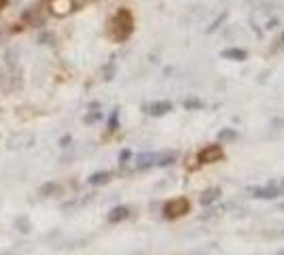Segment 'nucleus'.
<instances>
[{
	"mask_svg": "<svg viewBox=\"0 0 284 255\" xmlns=\"http://www.w3.org/2000/svg\"><path fill=\"white\" fill-rule=\"evenodd\" d=\"M132 30H134V19H132V13L125 9H121L117 15H115V19L111 21V28H108V34L115 38V40H125L130 38Z\"/></svg>",
	"mask_w": 284,
	"mask_h": 255,
	"instance_id": "nucleus-1",
	"label": "nucleus"
},
{
	"mask_svg": "<svg viewBox=\"0 0 284 255\" xmlns=\"http://www.w3.org/2000/svg\"><path fill=\"white\" fill-rule=\"evenodd\" d=\"M178 158V153L176 151H159V153H142V155H138V160H136V168H150V166H159V168H164V166H170L174 164Z\"/></svg>",
	"mask_w": 284,
	"mask_h": 255,
	"instance_id": "nucleus-2",
	"label": "nucleus"
},
{
	"mask_svg": "<svg viewBox=\"0 0 284 255\" xmlns=\"http://www.w3.org/2000/svg\"><path fill=\"white\" fill-rule=\"evenodd\" d=\"M251 194L254 198H261V200L280 198V196H284V179H274V181L261 185V187H252Z\"/></svg>",
	"mask_w": 284,
	"mask_h": 255,
	"instance_id": "nucleus-3",
	"label": "nucleus"
},
{
	"mask_svg": "<svg viewBox=\"0 0 284 255\" xmlns=\"http://www.w3.org/2000/svg\"><path fill=\"white\" fill-rule=\"evenodd\" d=\"M191 211V202L187 198H174V200H167L164 204V217L166 219H181L184 217L187 213Z\"/></svg>",
	"mask_w": 284,
	"mask_h": 255,
	"instance_id": "nucleus-4",
	"label": "nucleus"
},
{
	"mask_svg": "<svg viewBox=\"0 0 284 255\" xmlns=\"http://www.w3.org/2000/svg\"><path fill=\"white\" fill-rule=\"evenodd\" d=\"M223 158H225V149L221 145H206V147L200 149V153H198L200 164H214V162H221Z\"/></svg>",
	"mask_w": 284,
	"mask_h": 255,
	"instance_id": "nucleus-5",
	"label": "nucleus"
},
{
	"mask_svg": "<svg viewBox=\"0 0 284 255\" xmlns=\"http://www.w3.org/2000/svg\"><path fill=\"white\" fill-rule=\"evenodd\" d=\"M172 102H167V100H159V102H150L149 107H144V111H147L149 115H153V117H161V115H166V113H170L172 111Z\"/></svg>",
	"mask_w": 284,
	"mask_h": 255,
	"instance_id": "nucleus-6",
	"label": "nucleus"
},
{
	"mask_svg": "<svg viewBox=\"0 0 284 255\" xmlns=\"http://www.w3.org/2000/svg\"><path fill=\"white\" fill-rule=\"evenodd\" d=\"M130 215H132L130 206H115V208H111L106 219H108V223H119V221H125Z\"/></svg>",
	"mask_w": 284,
	"mask_h": 255,
	"instance_id": "nucleus-7",
	"label": "nucleus"
},
{
	"mask_svg": "<svg viewBox=\"0 0 284 255\" xmlns=\"http://www.w3.org/2000/svg\"><path fill=\"white\" fill-rule=\"evenodd\" d=\"M70 9H72V0H51V13L57 17L70 13Z\"/></svg>",
	"mask_w": 284,
	"mask_h": 255,
	"instance_id": "nucleus-8",
	"label": "nucleus"
},
{
	"mask_svg": "<svg viewBox=\"0 0 284 255\" xmlns=\"http://www.w3.org/2000/svg\"><path fill=\"white\" fill-rule=\"evenodd\" d=\"M24 19L30 21L32 26H40L43 24V15H40V7H30L24 13Z\"/></svg>",
	"mask_w": 284,
	"mask_h": 255,
	"instance_id": "nucleus-9",
	"label": "nucleus"
},
{
	"mask_svg": "<svg viewBox=\"0 0 284 255\" xmlns=\"http://www.w3.org/2000/svg\"><path fill=\"white\" fill-rule=\"evenodd\" d=\"M218 196H221V187H210V189H206L204 194H201L200 202H201L204 206H208V204H212V202H217Z\"/></svg>",
	"mask_w": 284,
	"mask_h": 255,
	"instance_id": "nucleus-10",
	"label": "nucleus"
},
{
	"mask_svg": "<svg viewBox=\"0 0 284 255\" xmlns=\"http://www.w3.org/2000/svg\"><path fill=\"white\" fill-rule=\"evenodd\" d=\"M221 55H223V57H227V60H235V62H242V60H246V57H248V54H246L244 49H235V47L225 49Z\"/></svg>",
	"mask_w": 284,
	"mask_h": 255,
	"instance_id": "nucleus-11",
	"label": "nucleus"
},
{
	"mask_svg": "<svg viewBox=\"0 0 284 255\" xmlns=\"http://www.w3.org/2000/svg\"><path fill=\"white\" fill-rule=\"evenodd\" d=\"M111 172H106V170H104V172H94V175H91L89 179H87V183H89V185H104V183H108V181H111Z\"/></svg>",
	"mask_w": 284,
	"mask_h": 255,
	"instance_id": "nucleus-12",
	"label": "nucleus"
},
{
	"mask_svg": "<svg viewBox=\"0 0 284 255\" xmlns=\"http://www.w3.org/2000/svg\"><path fill=\"white\" fill-rule=\"evenodd\" d=\"M60 191V185L57 183H47L40 187V196H47V194H57Z\"/></svg>",
	"mask_w": 284,
	"mask_h": 255,
	"instance_id": "nucleus-13",
	"label": "nucleus"
},
{
	"mask_svg": "<svg viewBox=\"0 0 284 255\" xmlns=\"http://www.w3.org/2000/svg\"><path fill=\"white\" fill-rule=\"evenodd\" d=\"M218 136H221V138H235L237 134H235V132H231V130H223Z\"/></svg>",
	"mask_w": 284,
	"mask_h": 255,
	"instance_id": "nucleus-14",
	"label": "nucleus"
},
{
	"mask_svg": "<svg viewBox=\"0 0 284 255\" xmlns=\"http://www.w3.org/2000/svg\"><path fill=\"white\" fill-rule=\"evenodd\" d=\"M184 107H187V109H193V107H201V102H200V100H187V102H184Z\"/></svg>",
	"mask_w": 284,
	"mask_h": 255,
	"instance_id": "nucleus-15",
	"label": "nucleus"
},
{
	"mask_svg": "<svg viewBox=\"0 0 284 255\" xmlns=\"http://www.w3.org/2000/svg\"><path fill=\"white\" fill-rule=\"evenodd\" d=\"M130 155H132L130 151H121V158H119V160H121V164H125V162L130 160Z\"/></svg>",
	"mask_w": 284,
	"mask_h": 255,
	"instance_id": "nucleus-16",
	"label": "nucleus"
},
{
	"mask_svg": "<svg viewBox=\"0 0 284 255\" xmlns=\"http://www.w3.org/2000/svg\"><path fill=\"white\" fill-rule=\"evenodd\" d=\"M4 38V28H2V24H0V40Z\"/></svg>",
	"mask_w": 284,
	"mask_h": 255,
	"instance_id": "nucleus-17",
	"label": "nucleus"
},
{
	"mask_svg": "<svg viewBox=\"0 0 284 255\" xmlns=\"http://www.w3.org/2000/svg\"><path fill=\"white\" fill-rule=\"evenodd\" d=\"M2 81H4V71L0 68V83H2Z\"/></svg>",
	"mask_w": 284,
	"mask_h": 255,
	"instance_id": "nucleus-18",
	"label": "nucleus"
},
{
	"mask_svg": "<svg viewBox=\"0 0 284 255\" xmlns=\"http://www.w3.org/2000/svg\"><path fill=\"white\" fill-rule=\"evenodd\" d=\"M4 2H7V0H0V7H2V4H4Z\"/></svg>",
	"mask_w": 284,
	"mask_h": 255,
	"instance_id": "nucleus-19",
	"label": "nucleus"
},
{
	"mask_svg": "<svg viewBox=\"0 0 284 255\" xmlns=\"http://www.w3.org/2000/svg\"><path fill=\"white\" fill-rule=\"evenodd\" d=\"M280 43H282V45H284V34H282V38H280Z\"/></svg>",
	"mask_w": 284,
	"mask_h": 255,
	"instance_id": "nucleus-20",
	"label": "nucleus"
},
{
	"mask_svg": "<svg viewBox=\"0 0 284 255\" xmlns=\"http://www.w3.org/2000/svg\"><path fill=\"white\" fill-rule=\"evenodd\" d=\"M280 255H284V251H282V253H280Z\"/></svg>",
	"mask_w": 284,
	"mask_h": 255,
	"instance_id": "nucleus-21",
	"label": "nucleus"
}]
</instances>
